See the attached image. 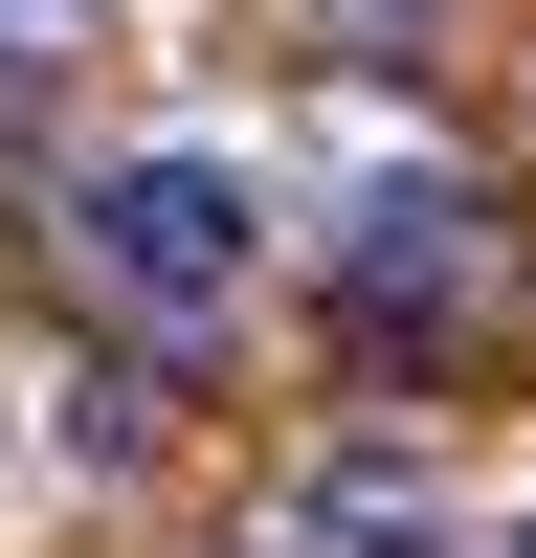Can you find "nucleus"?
<instances>
[{"label":"nucleus","instance_id":"1","mask_svg":"<svg viewBox=\"0 0 536 558\" xmlns=\"http://www.w3.org/2000/svg\"><path fill=\"white\" fill-rule=\"evenodd\" d=\"M68 268H89L112 313H157V336H223V313L268 291V179L223 157V134L89 157V179H68Z\"/></svg>","mask_w":536,"mask_h":558},{"label":"nucleus","instance_id":"5","mask_svg":"<svg viewBox=\"0 0 536 558\" xmlns=\"http://www.w3.org/2000/svg\"><path fill=\"white\" fill-rule=\"evenodd\" d=\"M491 558H536V514H514V536H491Z\"/></svg>","mask_w":536,"mask_h":558},{"label":"nucleus","instance_id":"3","mask_svg":"<svg viewBox=\"0 0 536 558\" xmlns=\"http://www.w3.org/2000/svg\"><path fill=\"white\" fill-rule=\"evenodd\" d=\"M447 291H470V179H380L357 246H336V313H357V336H402V313H447Z\"/></svg>","mask_w":536,"mask_h":558},{"label":"nucleus","instance_id":"2","mask_svg":"<svg viewBox=\"0 0 536 558\" xmlns=\"http://www.w3.org/2000/svg\"><path fill=\"white\" fill-rule=\"evenodd\" d=\"M246 558H470V492L425 447H291L246 492Z\"/></svg>","mask_w":536,"mask_h":558},{"label":"nucleus","instance_id":"4","mask_svg":"<svg viewBox=\"0 0 536 558\" xmlns=\"http://www.w3.org/2000/svg\"><path fill=\"white\" fill-rule=\"evenodd\" d=\"M112 0H0V68H45V45H89Z\"/></svg>","mask_w":536,"mask_h":558}]
</instances>
